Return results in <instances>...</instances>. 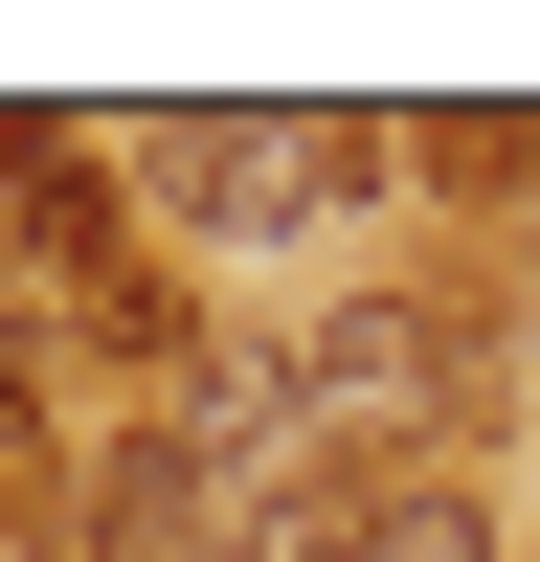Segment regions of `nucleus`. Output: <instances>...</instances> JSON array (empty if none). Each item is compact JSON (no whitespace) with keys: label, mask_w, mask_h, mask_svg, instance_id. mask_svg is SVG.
<instances>
[{"label":"nucleus","mask_w":540,"mask_h":562,"mask_svg":"<svg viewBox=\"0 0 540 562\" xmlns=\"http://www.w3.org/2000/svg\"><path fill=\"white\" fill-rule=\"evenodd\" d=\"M248 405H270L338 495H383V473H473V428H495V293H473V270H383V293H338L315 338H270Z\"/></svg>","instance_id":"nucleus-1"},{"label":"nucleus","mask_w":540,"mask_h":562,"mask_svg":"<svg viewBox=\"0 0 540 562\" xmlns=\"http://www.w3.org/2000/svg\"><path fill=\"white\" fill-rule=\"evenodd\" d=\"M338 562H518V518H495V473H383L338 495Z\"/></svg>","instance_id":"nucleus-3"},{"label":"nucleus","mask_w":540,"mask_h":562,"mask_svg":"<svg viewBox=\"0 0 540 562\" xmlns=\"http://www.w3.org/2000/svg\"><path fill=\"white\" fill-rule=\"evenodd\" d=\"M405 180H450V203L540 225V113H428V135H405Z\"/></svg>","instance_id":"nucleus-4"},{"label":"nucleus","mask_w":540,"mask_h":562,"mask_svg":"<svg viewBox=\"0 0 540 562\" xmlns=\"http://www.w3.org/2000/svg\"><path fill=\"white\" fill-rule=\"evenodd\" d=\"M113 180H135L158 248H315L360 180H405V135L383 113H135Z\"/></svg>","instance_id":"nucleus-2"}]
</instances>
